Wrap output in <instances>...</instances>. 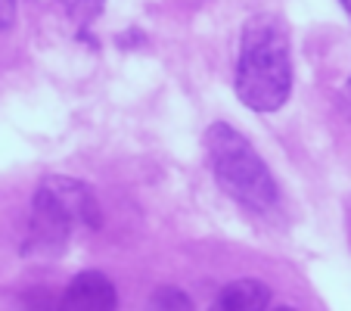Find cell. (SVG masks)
<instances>
[{"mask_svg":"<svg viewBox=\"0 0 351 311\" xmlns=\"http://www.w3.org/2000/svg\"><path fill=\"white\" fill-rule=\"evenodd\" d=\"M292 91L289 34L277 16L245 22L237 60V97L255 113H277Z\"/></svg>","mask_w":351,"mask_h":311,"instance_id":"6da1fadb","label":"cell"},{"mask_svg":"<svg viewBox=\"0 0 351 311\" xmlns=\"http://www.w3.org/2000/svg\"><path fill=\"white\" fill-rule=\"evenodd\" d=\"M206 146L215 178L227 196L252 212H267L277 205V184L271 168L237 128H230L227 122L212 125L206 134Z\"/></svg>","mask_w":351,"mask_h":311,"instance_id":"7a4b0ae2","label":"cell"},{"mask_svg":"<svg viewBox=\"0 0 351 311\" xmlns=\"http://www.w3.org/2000/svg\"><path fill=\"white\" fill-rule=\"evenodd\" d=\"M99 212L97 199L81 181L53 174L40 184L32 205V227H28V246L40 252H62L69 240L81 227H97Z\"/></svg>","mask_w":351,"mask_h":311,"instance_id":"3957f363","label":"cell"},{"mask_svg":"<svg viewBox=\"0 0 351 311\" xmlns=\"http://www.w3.org/2000/svg\"><path fill=\"white\" fill-rule=\"evenodd\" d=\"M62 308H81V311L115 308V286L109 284L106 274L84 271L69 284L66 296H62Z\"/></svg>","mask_w":351,"mask_h":311,"instance_id":"277c9868","label":"cell"},{"mask_svg":"<svg viewBox=\"0 0 351 311\" xmlns=\"http://www.w3.org/2000/svg\"><path fill=\"white\" fill-rule=\"evenodd\" d=\"M271 290L258 280H237V284L224 286L218 296V308L227 311H261L271 308Z\"/></svg>","mask_w":351,"mask_h":311,"instance_id":"5b68a950","label":"cell"},{"mask_svg":"<svg viewBox=\"0 0 351 311\" xmlns=\"http://www.w3.org/2000/svg\"><path fill=\"white\" fill-rule=\"evenodd\" d=\"M62 10L69 13V19H75L78 25H90L93 19H97L99 13H103V7H106V0H60Z\"/></svg>","mask_w":351,"mask_h":311,"instance_id":"8992f818","label":"cell"},{"mask_svg":"<svg viewBox=\"0 0 351 311\" xmlns=\"http://www.w3.org/2000/svg\"><path fill=\"white\" fill-rule=\"evenodd\" d=\"M16 22V0H0V32H7Z\"/></svg>","mask_w":351,"mask_h":311,"instance_id":"52a82bcc","label":"cell"},{"mask_svg":"<svg viewBox=\"0 0 351 311\" xmlns=\"http://www.w3.org/2000/svg\"><path fill=\"white\" fill-rule=\"evenodd\" d=\"M342 7H345V13L351 16V0H342Z\"/></svg>","mask_w":351,"mask_h":311,"instance_id":"ba28073f","label":"cell"},{"mask_svg":"<svg viewBox=\"0 0 351 311\" xmlns=\"http://www.w3.org/2000/svg\"><path fill=\"white\" fill-rule=\"evenodd\" d=\"M348 97H351V84H348Z\"/></svg>","mask_w":351,"mask_h":311,"instance_id":"9c48e42d","label":"cell"}]
</instances>
